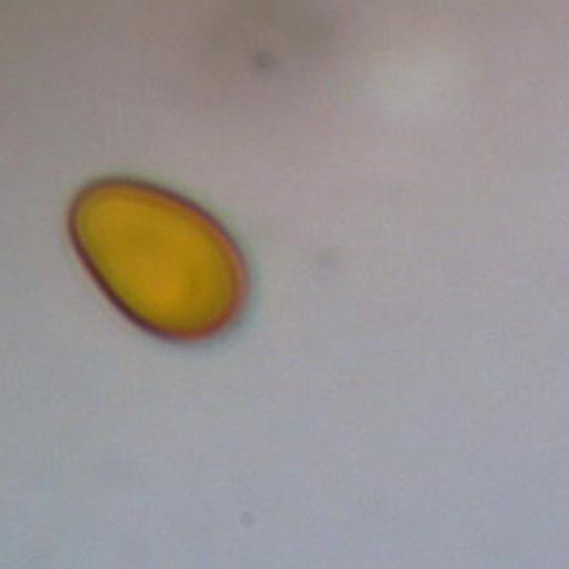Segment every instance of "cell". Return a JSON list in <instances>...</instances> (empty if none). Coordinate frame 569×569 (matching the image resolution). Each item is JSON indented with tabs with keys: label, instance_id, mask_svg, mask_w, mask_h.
Segmentation results:
<instances>
[{
	"label": "cell",
	"instance_id": "1",
	"mask_svg": "<svg viewBox=\"0 0 569 569\" xmlns=\"http://www.w3.org/2000/svg\"><path fill=\"white\" fill-rule=\"evenodd\" d=\"M69 234L107 299L150 336L201 343L246 311L250 269L233 234L173 190L92 181L71 203Z\"/></svg>",
	"mask_w": 569,
	"mask_h": 569
}]
</instances>
